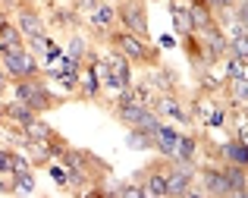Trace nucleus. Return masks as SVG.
<instances>
[{
  "instance_id": "423d86ee",
  "label": "nucleus",
  "mask_w": 248,
  "mask_h": 198,
  "mask_svg": "<svg viewBox=\"0 0 248 198\" xmlns=\"http://www.w3.org/2000/svg\"><path fill=\"white\" fill-rule=\"evenodd\" d=\"M13 22H16V29L22 32L25 41H29V38H44V35H47V29H50L44 10H38L31 0H19V3H16Z\"/></svg>"
},
{
  "instance_id": "2eb2a0df",
  "label": "nucleus",
  "mask_w": 248,
  "mask_h": 198,
  "mask_svg": "<svg viewBox=\"0 0 248 198\" xmlns=\"http://www.w3.org/2000/svg\"><path fill=\"white\" fill-rule=\"evenodd\" d=\"M179 126H173V123H160L157 132L151 135V151H157V154H164V157H173V151H176V142H179Z\"/></svg>"
},
{
  "instance_id": "20e7f679",
  "label": "nucleus",
  "mask_w": 248,
  "mask_h": 198,
  "mask_svg": "<svg viewBox=\"0 0 248 198\" xmlns=\"http://www.w3.org/2000/svg\"><path fill=\"white\" fill-rule=\"evenodd\" d=\"M170 164H173V157L157 154L151 164H145V167H141L139 173L132 176V180L141 186V198H164V195H167V173H170Z\"/></svg>"
},
{
  "instance_id": "c9c22d12",
  "label": "nucleus",
  "mask_w": 248,
  "mask_h": 198,
  "mask_svg": "<svg viewBox=\"0 0 248 198\" xmlns=\"http://www.w3.org/2000/svg\"><path fill=\"white\" fill-rule=\"evenodd\" d=\"M0 195H13V176L0 173Z\"/></svg>"
},
{
  "instance_id": "aec40b11",
  "label": "nucleus",
  "mask_w": 248,
  "mask_h": 198,
  "mask_svg": "<svg viewBox=\"0 0 248 198\" xmlns=\"http://www.w3.org/2000/svg\"><path fill=\"white\" fill-rule=\"evenodd\" d=\"M198 132H179V142H176L173 161H198Z\"/></svg>"
},
{
  "instance_id": "6e6552de",
  "label": "nucleus",
  "mask_w": 248,
  "mask_h": 198,
  "mask_svg": "<svg viewBox=\"0 0 248 198\" xmlns=\"http://www.w3.org/2000/svg\"><path fill=\"white\" fill-rule=\"evenodd\" d=\"M198 182H201V192L204 195H214V198H230L232 195V182H230V176H226V170H223V164H214V161H204V164H198Z\"/></svg>"
},
{
  "instance_id": "4468645a",
  "label": "nucleus",
  "mask_w": 248,
  "mask_h": 198,
  "mask_svg": "<svg viewBox=\"0 0 248 198\" xmlns=\"http://www.w3.org/2000/svg\"><path fill=\"white\" fill-rule=\"evenodd\" d=\"M186 10H188V19H192V32H207V29H214V25H220V16L204 0H188Z\"/></svg>"
},
{
  "instance_id": "39448f33",
  "label": "nucleus",
  "mask_w": 248,
  "mask_h": 198,
  "mask_svg": "<svg viewBox=\"0 0 248 198\" xmlns=\"http://www.w3.org/2000/svg\"><path fill=\"white\" fill-rule=\"evenodd\" d=\"M116 25H123L132 35L148 38L151 35V19H148V0H113Z\"/></svg>"
},
{
  "instance_id": "412c9836",
  "label": "nucleus",
  "mask_w": 248,
  "mask_h": 198,
  "mask_svg": "<svg viewBox=\"0 0 248 198\" xmlns=\"http://www.w3.org/2000/svg\"><path fill=\"white\" fill-rule=\"evenodd\" d=\"M223 170H226V176H230V182H232V195L245 198L248 195V167L245 164H223Z\"/></svg>"
},
{
  "instance_id": "c85d7f7f",
  "label": "nucleus",
  "mask_w": 248,
  "mask_h": 198,
  "mask_svg": "<svg viewBox=\"0 0 248 198\" xmlns=\"http://www.w3.org/2000/svg\"><path fill=\"white\" fill-rule=\"evenodd\" d=\"M126 142L132 145V148H139V151H151V135H145V132H139L132 126L126 129Z\"/></svg>"
},
{
  "instance_id": "9b49d317",
  "label": "nucleus",
  "mask_w": 248,
  "mask_h": 198,
  "mask_svg": "<svg viewBox=\"0 0 248 198\" xmlns=\"http://www.w3.org/2000/svg\"><path fill=\"white\" fill-rule=\"evenodd\" d=\"M154 95H164V91H179V72L173 69L170 63L160 60L157 66H148V76L141 79Z\"/></svg>"
},
{
  "instance_id": "f704fd0d",
  "label": "nucleus",
  "mask_w": 248,
  "mask_h": 198,
  "mask_svg": "<svg viewBox=\"0 0 248 198\" xmlns=\"http://www.w3.org/2000/svg\"><path fill=\"white\" fill-rule=\"evenodd\" d=\"M13 167V148H0V173H10Z\"/></svg>"
},
{
  "instance_id": "4c0bfd02",
  "label": "nucleus",
  "mask_w": 248,
  "mask_h": 198,
  "mask_svg": "<svg viewBox=\"0 0 248 198\" xmlns=\"http://www.w3.org/2000/svg\"><path fill=\"white\" fill-rule=\"evenodd\" d=\"M157 44H160V48H176V35H164Z\"/></svg>"
},
{
  "instance_id": "a878e982",
  "label": "nucleus",
  "mask_w": 248,
  "mask_h": 198,
  "mask_svg": "<svg viewBox=\"0 0 248 198\" xmlns=\"http://www.w3.org/2000/svg\"><path fill=\"white\" fill-rule=\"evenodd\" d=\"M63 54L73 57V60H85V54H88V41H85L82 32H73V35L66 38V48H63Z\"/></svg>"
},
{
  "instance_id": "2f4dec72",
  "label": "nucleus",
  "mask_w": 248,
  "mask_h": 198,
  "mask_svg": "<svg viewBox=\"0 0 248 198\" xmlns=\"http://www.w3.org/2000/svg\"><path fill=\"white\" fill-rule=\"evenodd\" d=\"M47 170H50V180H54L60 189H66V167H63L60 161H50V164H47Z\"/></svg>"
},
{
  "instance_id": "58836bf2",
  "label": "nucleus",
  "mask_w": 248,
  "mask_h": 198,
  "mask_svg": "<svg viewBox=\"0 0 248 198\" xmlns=\"http://www.w3.org/2000/svg\"><path fill=\"white\" fill-rule=\"evenodd\" d=\"M3 123H6V116H3V104H0V135H3Z\"/></svg>"
},
{
  "instance_id": "4be33fe9",
  "label": "nucleus",
  "mask_w": 248,
  "mask_h": 198,
  "mask_svg": "<svg viewBox=\"0 0 248 198\" xmlns=\"http://www.w3.org/2000/svg\"><path fill=\"white\" fill-rule=\"evenodd\" d=\"M16 44H25L22 32L16 29L13 19H6L3 13H0V50H3V48H16Z\"/></svg>"
},
{
  "instance_id": "cd10ccee",
  "label": "nucleus",
  "mask_w": 248,
  "mask_h": 198,
  "mask_svg": "<svg viewBox=\"0 0 248 198\" xmlns=\"http://www.w3.org/2000/svg\"><path fill=\"white\" fill-rule=\"evenodd\" d=\"M160 123H164V120H160V116L154 114V110H145V114L139 116V123H135L132 129L145 132V135H154V132H157V126H160Z\"/></svg>"
},
{
  "instance_id": "f03ea898",
  "label": "nucleus",
  "mask_w": 248,
  "mask_h": 198,
  "mask_svg": "<svg viewBox=\"0 0 248 198\" xmlns=\"http://www.w3.org/2000/svg\"><path fill=\"white\" fill-rule=\"evenodd\" d=\"M10 95L19 98L22 104H29L35 114H47V110L60 107V98L50 95V88L44 85V76H35V79H16V82L10 85Z\"/></svg>"
},
{
  "instance_id": "72a5a7b5",
  "label": "nucleus",
  "mask_w": 248,
  "mask_h": 198,
  "mask_svg": "<svg viewBox=\"0 0 248 198\" xmlns=\"http://www.w3.org/2000/svg\"><path fill=\"white\" fill-rule=\"evenodd\" d=\"M60 57H63V48L54 41V38H47V48H44V60H47V63H57Z\"/></svg>"
},
{
  "instance_id": "f8f14e48",
  "label": "nucleus",
  "mask_w": 248,
  "mask_h": 198,
  "mask_svg": "<svg viewBox=\"0 0 248 198\" xmlns=\"http://www.w3.org/2000/svg\"><path fill=\"white\" fill-rule=\"evenodd\" d=\"M220 95H223L230 114L245 116V107H248V79H226Z\"/></svg>"
},
{
  "instance_id": "0eeeda50",
  "label": "nucleus",
  "mask_w": 248,
  "mask_h": 198,
  "mask_svg": "<svg viewBox=\"0 0 248 198\" xmlns=\"http://www.w3.org/2000/svg\"><path fill=\"white\" fill-rule=\"evenodd\" d=\"M198 161H173L167 173V195L164 198H188L192 186L198 182Z\"/></svg>"
},
{
  "instance_id": "f3484780",
  "label": "nucleus",
  "mask_w": 248,
  "mask_h": 198,
  "mask_svg": "<svg viewBox=\"0 0 248 198\" xmlns=\"http://www.w3.org/2000/svg\"><path fill=\"white\" fill-rule=\"evenodd\" d=\"M3 116H6L10 126H25V123H31L41 114H35V110H31L29 104H22L19 98H10V101H3Z\"/></svg>"
},
{
  "instance_id": "f257e3e1",
  "label": "nucleus",
  "mask_w": 248,
  "mask_h": 198,
  "mask_svg": "<svg viewBox=\"0 0 248 198\" xmlns=\"http://www.w3.org/2000/svg\"><path fill=\"white\" fill-rule=\"evenodd\" d=\"M104 44H107L110 50H116V54H123L132 66H141V69L157 66L164 60V57H160V44H151L148 38L132 35V32H126L123 25H113V29L107 32V38H104Z\"/></svg>"
},
{
  "instance_id": "e433bc0d",
  "label": "nucleus",
  "mask_w": 248,
  "mask_h": 198,
  "mask_svg": "<svg viewBox=\"0 0 248 198\" xmlns=\"http://www.w3.org/2000/svg\"><path fill=\"white\" fill-rule=\"evenodd\" d=\"M10 76H6V69H3V63H0V98H3L6 95V91H10Z\"/></svg>"
},
{
  "instance_id": "6ab92c4d",
  "label": "nucleus",
  "mask_w": 248,
  "mask_h": 198,
  "mask_svg": "<svg viewBox=\"0 0 248 198\" xmlns=\"http://www.w3.org/2000/svg\"><path fill=\"white\" fill-rule=\"evenodd\" d=\"M170 22H173L176 41H179V38H186V35H192V19H188L186 3H176V0H170Z\"/></svg>"
},
{
  "instance_id": "1a4fd4ad",
  "label": "nucleus",
  "mask_w": 248,
  "mask_h": 198,
  "mask_svg": "<svg viewBox=\"0 0 248 198\" xmlns=\"http://www.w3.org/2000/svg\"><path fill=\"white\" fill-rule=\"evenodd\" d=\"M154 114L160 120L179 123V126H192V114H188V98H182L179 91H164V95L154 98Z\"/></svg>"
},
{
  "instance_id": "393cba45",
  "label": "nucleus",
  "mask_w": 248,
  "mask_h": 198,
  "mask_svg": "<svg viewBox=\"0 0 248 198\" xmlns=\"http://www.w3.org/2000/svg\"><path fill=\"white\" fill-rule=\"evenodd\" d=\"M13 176V195H31L35 192V170H19Z\"/></svg>"
},
{
  "instance_id": "7c9ffc66",
  "label": "nucleus",
  "mask_w": 248,
  "mask_h": 198,
  "mask_svg": "<svg viewBox=\"0 0 248 198\" xmlns=\"http://www.w3.org/2000/svg\"><path fill=\"white\" fill-rule=\"evenodd\" d=\"M204 3L217 13V16H220V25H223V19L230 16V10H232V3H236V0H204Z\"/></svg>"
},
{
  "instance_id": "b1692460",
  "label": "nucleus",
  "mask_w": 248,
  "mask_h": 198,
  "mask_svg": "<svg viewBox=\"0 0 248 198\" xmlns=\"http://www.w3.org/2000/svg\"><path fill=\"white\" fill-rule=\"evenodd\" d=\"M104 195H110V198H141V186L135 180L113 182V186H104Z\"/></svg>"
},
{
  "instance_id": "dca6fc26",
  "label": "nucleus",
  "mask_w": 248,
  "mask_h": 198,
  "mask_svg": "<svg viewBox=\"0 0 248 198\" xmlns=\"http://www.w3.org/2000/svg\"><path fill=\"white\" fill-rule=\"evenodd\" d=\"M76 95H79L82 101H91V104L101 101V79H97L94 66H91L88 60H85V66H82V76H79V88H76Z\"/></svg>"
},
{
  "instance_id": "473e14b6",
  "label": "nucleus",
  "mask_w": 248,
  "mask_h": 198,
  "mask_svg": "<svg viewBox=\"0 0 248 198\" xmlns=\"http://www.w3.org/2000/svg\"><path fill=\"white\" fill-rule=\"evenodd\" d=\"M101 3H110V0H69V6H73L79 16H85V13H91L94 6H101Z\"/></svg>"
},
{
  "instance_id": "bb28decb",
  "label": "nucleus",
  "mask_w": 248,
  "mask_h": 198,
  "mask_svg": "<svg viewBox=\"0 0 248 198\" xmlns=\"http://www.w3.org/2000/svg\"><path fill=\"white\" fill-rule=\"evenodd\" d=\"M223 79H248V69H245V60L226 54L223 57Z\"/></svg>"
},
{
  "instance_id": "a211bd4d",
  "label": "nucleus",
  "mask_w": 248,
  "mask_h": 198,
  "mask_svg": "<svg viewBox=\"0 0 248 198\" xmlns=\"http://www.w3.org/2000/svg\"><path fill=\"white\" fill-rule=\"evenodd\" d=\"M220 164H245L248 167V142H239V138L220 142Z\"/></svg>"
},
{
  "instance_id": "9d476101",
  "label": "nucleus",
  "mask_w": 248,
  "mask_h": 198,
  "mask_svg": "<svg viewBox=\"0 0 248 198\" xmlns=\"http://www.w3.org/2000/svg\"><path fill=\"white\" fill-rule=\"evenodd\" d=\"M85 25H88V35L94 38V41H104V38H107V32L116 25V10H113V0H110V3L94 6L91 13H85Z\"/></svg>"
},
{
  "instance_id": "5701e85b",
  "label": "nucleus",
  "mask_w": 248,
  "mask_h": 198,
  "mask_svg": "<svg viewBox=\"0 0 248 198\" xmlns=\"http://www.w3.org/2000/svg\"><path fill=\"white\" fill-rule=\"evenodd\" d=\"M19 129H22V135H29V138H47V142H54V138L60 135V132L54 126H47L41 116H35L31 123H25V126H19Z\"/></svg>"
},
{
  "instance_id": "ddd939ff",
  "label": "nucleus",
  "mask_w": 248,
  "mask_h": 198,
  "mask_svg": "<svg viewBox=\"0 0 248 198\" xmlns=\"http://www.w3.org/2000/svg\"><path fill=\"white\" fill-rule=\"evenodd\" d=\"M47 10H50V19H47V25H54L57 32H66V35L79 32V25H82V16L73 10V6H57V3H50V0H47Z\"/></svg>"
},
{
  "instance_id": "7ed1b4c3",
  "label": "nucleus",
  "mask_w": 248,
  "mask_h": 198,
  "mask_svg": "<svg viewBox=\"0 0 248 198\" xmlns=\"http://www.w3.org/2000/svg\"><path fill=\"white\" fill-rule=\"evenodd\" d=\"M0 63H3L10 82H16V79H35V76H41V69H44V66L38 63V57L31 54L25 44L3 48V50H0Z\"/></svg>"
},
{
  "instance_id": "c756f323",
  "label": "nucleus",
  "mask_w": 248,
  "mask_h": 198,
  "mask_svg": "<svg viewBox=\"0 0 248 198\" xmlns=\"http://www.w3.org/2000/svg\"><path fill=\"white\" fill-rule=\"evenodd\" d=\"M230 54L239 57V60H248V35H242V38H230Z\"/></svg>"
}]
</instances>
